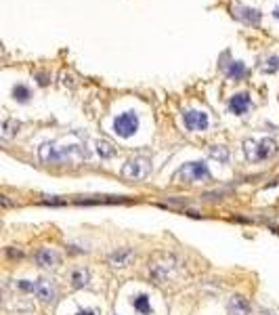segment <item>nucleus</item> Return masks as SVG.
<instances>
[{
  "label": "nucleus",
  "mask_w": 279,
  "mask_h": 315,
  "mask_svg": "<svg viewBox=\"0 0 279 315\" xmlns=\"http://www.w3.org/2000/svg\"><path fill=\"white\" fill-rule=\"evenodd\" d=\"M113 130L115 135L122 137V139H128L133 137L135 132L139 130V116L135 112H124L113 120Z\"/></svg>",
  "instance_id": "obj_4"
},
{
  "label": "nucleus",
  "mask_w": 279,
  "mask_h": 315,
  "mask_svg": "<svg viewBox=\"0 0 279 315\" xmlns=\"http://www.w3.org/2000/svg\"><path fill=\"white\" fill-rule=\"evenodd\" d=\"M19 128H21V122H19V120H13V118H9V120H4V124H2V139H4V141H9L11 137L17 135Z\"/></svg>",
  "instance_id": "obj_17"
},
{
  "label": "nucleus",
  "mask_w": 279,
  "mask_h": 315,
  "mask_svg": "<svg viewBox=\"0 0 279 315\" xmlns=\"http://www.w3.org/2000/svg\"><path fill=\"white\" fill-rule=\"evenodd\" d=\"M262 72H269V74H273V72H277L279 69V57L277 55H273V57H267L265 61H262Z\"/></svg>",
  "instance_id": "obj_21"
},
{
  "label": "nucleus",
  "mask_w": 279,
  "mask_h": 315,
  "mask_svg": "<svg viewBox=\"0 0 279 315\" xmlns=\"http://www.w3.org/2000/svg\"><path fill=\"white\" fill-rule=\"evenodd\" d=\"M224 74H227V78H231V80H242L246 76V65L242 61H231L229 65H224Z\"/></svg>",
  "instance_id": "obj_15"
},
{
  "label": "nucleus",
  "mask_w": 279,
  "mask_h": 315,
  "mask_svg": "<svg viewBox=\"0 0 279 315\" xmlns=\"http://www.w3.org/2000/svg\"><path fill=\"white\" fill-rule=\"evenodd\" d=\"M36 263L40 265V267H46V269H51V267H57L59 256H57L53 250L44 248V250H38V252H36Z\"/></svg>",
  "instance_id": "obj_12"
},
{
  "label": "nucleus",
  "mask_w": 279,
  "mask_h": 315,
  "mask_svg": "<svg viewBox=\"0 0 279 315\" xmlns=\"http://www.w3.org/2000/svg\"><path fill=\"white\" fill-rule=\"evenodd\" d=\"M128 200L124 198H115V195H95V198H76L74 204H84V206H90V204H126Z\"/></svg>",
  "instance_id": "obj_11"
},
{
  "label": "nucleus",
  "mask_w": 279,
  "mask_h": 315,
  "mask_svg": "<svg viewBox=\"0 0 279 315\" xmlns=\"http://www.w3.org/2000/svg\"><path fill=\"white\" fill-rule=\"evenodd\" d=\"M151 172V162L147 158H130V160L124 164L122 168V175L126 179H135V181H141L147 179Z\"/></svg>",
  "instance_id": "obj_3"
},
{
  "label": "nucleus",
  "mask_w": 279,
  "mask_h": 315,
  "mask_svg": "<svg viewBox=\"0 0 279 315\" xmlns=\"http://www.w3.org/2000/svg\"><path fill=\"white\" fill-rule=\"evenodd\" d=\"M34 294L40 298L42 303H46V305H53V303L57 301V290H55V286H53L49 280H38Z\"/></svg>",
  "instance_id": "obj_7"
},
{
  "label": "nucleus",
  "mask_w": 279,
  "mask_h": 315,
  "mask_svg": "<svg viewBox=\"0 0 279 315\" xmlns=\"http://www.w3.org/2000/svg\"><path fill=\"white\" fill-rule=\"evenodd\" d=\"M97 154L107 160V158H113L115 156V147L110 143V141H105V139L103 141H97Z\"/></svg>",
  "instance_id": "obj_20"
},
{
  "label": "nucleus",
  "mask_w": 279,
  "mask_h": 315,
  "mask_svg": "<svg viewBox=\"0 0 279 315\" xmlns=\"http://www.w3.org/2000/svg\"><path fill=\"white\" fill-rule=\"evenodd\" d=\"M183 122H185V128L193 130V132H201L210 126V120H208V114L206 112H197V109H189V112L183 114Z\"/></svg>",
  "instance_id": "obj_5"
},
{
  "label": "nucleus",
  "mask_w": 279,
  "mask_h": 315,
  "mask_svg": "<svg viewBox=\"0 0 279 315\" xmlns=\"http://www.w3.org/2000/svg\"><path fill=\"white\" fill-rule=\"evenodd\" d=\"M36 78H38V84H40V86L49 84V76H46V74H36Z\"/></svg>",
  "instance_id": "obj_25"
},
{
  "label": "nucleus",
  "mask_w": 279,
  "mask_h": 315,
  "mask_svg": "<svg viewBox=\"0 0 279 315\" xmlns=\"http://www.w3.org/2000/svg\"><path fill=\"white\" fill-rule=\"evenodd\" d=\"M233 17L248 23V26H258L260 13L256 9H250V6H233Z\"/></svg>",
  "instance_id": "obj_9"
},
{
  "label": "nucleus",
  "mask_w": 279,
  "mask_h": 315,
  "mask_svg": "<svg viewBox=\"0 0 279 315\" xmlns=\"http://www.w3.org/2000/svg\"><path fill=\"white\" fill-rule=\"evenodd\" d=\"M29 97H32V93H29V89L26 84H15L13 86V99L19 101V103H28Z\"/></svg>",
  "instance_id": "obj_18"
},
{
  "label": "nucleus",
  "mask_w": 279,
  "mask_h": 315,
  "mask_svg": "<svg viewBox=\"0 0 279 315\" xmlns=\"http://www.w3.org/2000/svg\"><path fill=\"white\" fill-rule=\"evenodd\" d=\"M133 258H135V250L118 248L115 252H112V254H110V263L113 267H128L130 263H133Z\"/></svg>",
  "instance_id": "obj_10"
},
{
  "label": "nucleus",
  "mask_w": 279,
  "mask_h": 315,
  "mask_svg": "<svg viewBox=\"0 0 279 315\" xmlns=\"http://www.w3.org/2000/svg\"><path fill=\"white\" fill-rule=\"evenodd\" d=\"M133 307H135V311H139V313H143V315H147V313H151V298H149V294H145V292H141V294H137V296H133Z\"/></svg>",
  "instance_id": "obj_16"
},
{
  "label": "nucleus",
  "mask_w": 279,
  "mask_h": 315,
  "mask_svg": "<svg viewBox=\"0 0 279 315\" xmlns=\"http://www.w3.org/2000/svg\"><path fill=\"white\" fill-rule=\"evenodd\" d=\"M72 286L74 288H84V286H88V282H90V273L88 269H84V267H78V269H74L72 271Z\"/></svg>",
  "instance_id": "obj_14"
},
{
  "label": "nucleus",
  "mask_w": 279,
  "mask_h": 315,
  "mask_svg": "<svg viewBox=\"0 0 279 315\" xmlns=\"http://www.w3.org/2000/svg\"><path fill=\"white\" fill-rule=\"evenodd\" d=\"M208 179H210V170L204 162H189L174 172V181H179V183H195V181Z\"/></svg>",
  "instance_id": "obj_2"
},
{
  "label": "nucleus",
  "mask_w": 279,
  "mask_h": 315,
  "mask_svg": "<svg viewBox=\"0 0 279 315\" xmlns=\"http://www.w3.org/2000/svg\"><path fill=\"white\" fill-rule=\"evenodd\" d=\"M0 206H2V208H11V206H15V204L9 200V195H2V198H0Z\"/></svg>",
  "instance_id": "obj_24"
},
{
  "label": "nucleus",
  "mask_w": 279,
  "mask_h": 315,
  "mask_svg": "<svg viewBox=\"0 0 279 315\" xmlns=\"http://www.w3.org/2000/svg\"><path fill=\"white\" fill-rule=\"evenodd\" d=\"M76 315H97V311L95 309H78Z\"/></svg>",
  "instance_id": "obj_26"
},
{
  "label": "nucleus",
  "mask_w": 279,
  "mask_h": 315,
  "mask_svg": "<svg viewBox=\"0 0 279 315\" xmlns=\"http://www.w3.org/2000/svg\"><path fill=\"white\" fill-rule=\"evenodd\" d=\"M250 107H252V101H250V97H248L246 93H237V94H233V97L229 99V112L235 114V116L248 114L250 112Z\"/></svg>",
  "instance_id": "obj_8"
},
{
  "label": "nucleus",
  "mask_w": 279,
  "mask_h": 315,
  "mask_svg": "<svg viewBox=\"0 0 279 315\" xmlns=\"http://www.w3.org/2000/svg\"><path fill=\"white\" fill-rule=\"evenodd\" d=\"M6 256H11V258H23V250H15V248H6Z\"/></svg>",
  "instance_id": "obj_23"
},
{
  "label": "nucleus",
  "mask_w": 279,
  "mask_h": 315,
  "mask_svg": "<svg viewBox=\"0 0 279 315\" xmlns=\"http://www.w3.org/2000/svg\"><path fill=\"white\" fill-rule=\"evenodd\" d=\"M273 15H275V19H277V21H279V4H277V6H275V11H273Z\"/></svg>",
  "instance_id": "obj_27"
},
{
  "label": "nucleus",
  "mask_w": 279,
  "mask_h": 315,
  "mask_svg": "<svg viewBox=\"0 0 279 315\" xmlns=\"http://www.w3.org/2000/svg\"><path fill=\"white\" fill-rule=\"evenodd\" d=\"M172 261H174L172 256H166L164 263H158V261L149 263V275H151V278L156 280V282H166L170 275H172V269H174Z\"/></svg>",
  "instance_id": "obj_6"
},
{
  "label": "nucleus",
  "mask_w": 279,
  "mask_h": 315,
  "mask_svg": "<svg viewBox=\"0 0 279 315\" xmlns=\"http://www.w3.org/2000/svg\"><path fill=\"white\" fill-rule=\"evenodd\" d=\"M277 143L273 139H262V141H250L248 139L244 143V154L250 162H260V160H269L277 154Z\"/></svg>",
  "instance_id": "obj_1"
},
{
  "label": "nucleus",
  "mask_w": 279,
  "mask_h": 315,
  "mask_svg": "<svg viewBox=\"0 0 279 315\" xmlns=\"http://www.w3.org/2000/svg\"><path fill=\"white\" fill-rule=\"evenodd\" d=\"M229 311H231V315H248L250 313V303H248L244 296L235 294V296H231V301H229Z\"/></svg>",
  "instance_id": "obj_13"
},
{
  "label": "nucleus",
  "mask_w": 279,
  "mask_h": 315,
  "mask_svg": "<svg viewBox=\"0 0 279 315\" xmlns=\"http://www.w3.org/2000/svg\"><path fill=\"white\" fill-rule=\"evenodd\" d=\"M17 288L19 290H26V292H36V284L34 282H28V280H19L17 282Z\"/></svg>",
  "instance_id": "obj_22"
},
{
  "label": "nucleus",
  "mask_w": 279,
  "mask_h": 315,
  "mask_svg": "<svg viewBox=\"0 0 279 315\" xmlns=\"http://www.w3.org/2000/svg\"><path fill=\"white\" fill-rule=\"evenodd\" d=\"M208 154H210V158H214V160H219L223 164L229 162V149L223 147V145H212L210 149H208Z\"/></svg>",
  "instance_id": "obj_19"
}]
</instances>
